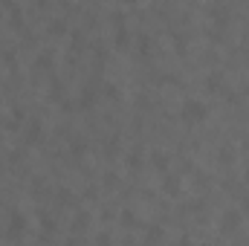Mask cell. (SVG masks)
I'll use <instances>...</instances> for the list:
<instances>
[{
	"label": "cell",
	"instance_id": "obj_20",
	"mask_svg": "<svg viewBox=\"0 0 249 246\" xmlns=\"http://www.w3.org/2000/svg\"><path fill=\"white\" fill-rule=\"evenodd\" d=\"M145 241H162V229H160V226H151V229L145 232Z\"/></svg>",
	"mask_w": 249,
	"mask_h": 246
},
{
	"label": "cell",
	"instance_id": "obj_1",
	"mask_svg": "<svg viewBox=\"0 0 249 246\" xmlns=\"http://www.w3.org/2000/svg\"><path fill=\"white\" fill-rule=\"evenodd\" d=\"M206 116H209V107H206L200 99H186L183 107H180V119L186 124H200Z\"/></svg>",
	"mask_w": 249,
	"mask_h": 246
},
{
	"label": "cell",
	"instance_id": "obj_13",
	"mask_svg": "<svg viewBox=\"0 0 249 246\" xmlns=\"http://www.w3.org/2000/svg\"><path fill=\"white\" fill-rule=\"evenodd\" d=\"M47 29H50V35H55V38H61L64 32H67V23H64L61 18H55V20H50V26H47Z\"/></svg>",
	"mask_w": 249,
	"mask_h": 246
},
{
	"label": "cell",
	"instance_id": "obj_4",
	"mask_svg": "<svg viewBox=\"0 0 249 246\" xmlns=\"http://www.w3.org/2000/svg\"><path fill=\"white\" fill-rule=\"evenodd\" d=\"M41 136H44V124H41V119H29L26 127H23V139H26L29 145H35V142H41Z\"/></svg>",
	"mask_w": 249,
	"mask_h": 246
},
{
	"label": "cell",
	"instance_id": "obj_12",
	"mask_svg": "<svg viewBox=\"0 0 249 246\" xmlns=\"http://www.w3.org/2000/svg\"><path fill=\"white\" fill-rule=\"evenodd\" d=\"M116 47H119V50L130 47V32H127V26H119V29H116Z\"/></svg>",
	"mask_w": 249,
	"mask_h": 246
},
{
	"label": "cell",
	"instance_id": "obj_25",
	"mask_svg": "<svg viewBox=\"0 0 249 246\" xmlns=\"http://www.w3.org/2000/svg\"><path fill=\"white\" fill-rule=\"evenodd\" d=\"M122 223H124V226H133V223H136L133 211H122Z\"/></svg>",
	"mask_w": 249,
	"mask_h": 246
},
{
	"label": "cell",
	"instance_id": "obj_7",
	"mask_svg": "<svg viewBox=\"0 0 249 246\" xmlns=\"http://www.w3.org/2000/svg\"><path fill=\"white\" fill-rule=\"evenodd\" d=\"M235 159H238V157H235V148H232V145H223V148L217 151V162H220V165L229 168V165H235Z\"/></svg>",
	"mask_w": 249,
	"mask_h": 246
},
{
	"label": "cell",
	"instance_id": "obj_3",
	"mask_svg": "<svg viewBox=\"0 0 249 246\" xmlns=\"http://www.w3.org/2000/svg\"><path fill=\"white\" fill-rule=\"evenodd\" d=\"M241 223H244V211L241 209H226L223 211V232L226 235L235 232V229H241Z\"/></svg>",
	"mask_w": 249,
	"mask_h": 246
},
{
	"label": "cell",
	"instance_id": "obj_9",
	"mask_svg": "<svg viewBox=\"0 0 249 246\" xmlns=\"http://www.w3.org/2000/svg\"><path fill=\"white\" fill-rule=\"evenodd\" d=\"M99 96H105L107 102H119V96H122V93H119V87H116L113 81H105V87L99 90Z\"/></svg>",
	"mask_w": 249,
	"mask_h": 246
},
{
	"label": "cell",
	"instance_id": "obj_8",
	"mask_svg": "<svg viewBox=\"0 0 249 246\" xmlns=\"http://www.w3.org/2000/svg\"><path fill=\"white\" fill-rule=\"evenodd\" d=\"M209 15H212V20L220 23V26H226V20H229V9H226V6H212Z\"/></svg>",
	"mask_w": 249,
	"mask_h": 246
},
{
	"label": "cell",
	"instance_id": "obj_27",
	"mask_svg": "<svg viewBox=\"0 0 249 246\" xmlns=\"http://www.w3.org/2000/svg\"><path fill=\"white\" fill-rule=\"evenodd\" d=\"M247 183H249V168H247Z\"/></svg>",
	"mask_w": 249,
	"mask_h": 246
},
{
	"label": "cell",
	"instance_id": "obj_2",
	"mask_svg": "<svg viewBox=\"0 0 249 246\" xmlns=\"http://www.w3.org/2000/svg\"><path fill=\"white\" fill-rule=\"evenodd\" d=\"M26 235V217L20 211H12L9 217V241H20Z\"/></svg>",
	"mask_w": 249,
	"mask_h": 246
},
{
	"label": "cell",
	"instance_id": "obj_18",
	"mask_svg": "<svg viewBox=\"0 0 249 246\" xmlns=\"http://www.w3.org/2000/svg\"><path fill=\"white\" fill-rule=\"evenodd\" d=\"M87 229V214L81 211V214H75V223H72V232H84Z\"/></svg>",
	"mask_w": 249,
	"mask_h": 246
},
{
	"label": "cell",
	"instance_id": "obj_24",
	"mask_svg": "<svg viewBox=\"0 0 249 246\" xmlns=\"http://www.w3.org/2000/svg\"><path fill=\"white\" fill-rule=\"evenodd\" d=\"M110 20H113V26H116V29L124 26V15H122V12H113V18H110Z\"/></svg>",
	"mask_w": 249,
	"mask_h": 246
},
{
	"label": "cell",
	"instance_id": "obj_15",
	"mask_svg": "<svg viewBox=\"0 0 249 246\" xmlns=\"http://www.w3.org/2000/svg\"><path fill=\"white\" fill-rule=\"evenodd\" d=\"M70 151H72L75 157H84V151H87V142H84V139H72V142H70Z\"/></svg>",
	"mask_w": 249,
	"mask_h": 246
},
{
	"label": "cell",
	"instance_id": "obj_21",
	"mask_svg": "<svg viewBox=\"0 0 249 246\" xmlns=\"http://www.w3.org/2000/svg\"><path fill=\"white\" fill-rule=\"evenodd\" d=\"M174 47H177V53H180V55H186V53H188V44H186V38H183V35H174Z\"/></svg>",
	"mask_w": 249,
	"mask_h": 246
},
{
	"label": "cell",
	"instance_id": "obj_22",
	"mask_svg": "<svg viewBox=\"0 0 249 246\" xmlns=\"http://www.w3.org/2000/svg\"><path fill=\"white\" fill-rule=\"evenodd\" d=\"M50 99L55 102V99H64V87L58 84V81H53V87H50Z\"/></svg>",
	"mask_w": 249,
	"mask_h": 246
},
{
	"label": "cell",
	"instance_id": "obj_11",
	"mask_svg": "<svg viewBox=\"0 0 249 246\" xmlns=\"http://www.w3.org/2000/svg\"><path fill=\"white\" fill-rule=\"evenodd\" d=\"M96 96H99V93H96V87H84V90H81V99H78V105H81V107H90V105L96 102Z\"/></svg>",
	"mask_w": 249,
	"mask_h": 246
},
{
	"label": "cell",
	"instance_id": "obj_14",
	"mask_svg": "<svg viewBox=\"0 0 249 246\" xmlns=\"http://www.w3.org/2000/svg\"><path fill=\"white\" fill-rule=\"evenodd\" d=\"M136 50H139V55H148L151 53V38L148 35H139L136 38Z\"/></svg>",
	"mask_w": 249,
	"mask_h": 246
},
{
	"label": "cell",
	"instance_id": "obj_5",
	"mask_svg": "<svg viewBox=\"0 0 249 246\" xmlns=\"http://www.w3.org/2000/svg\"><path fill=\"white\" fill-rule=\"evenodd\" d=\"M151 165H154V171L165 174V171L171 168V157H168L165 151H154V154H151Z\"/></svg>",
	"mask_w": 249,
	"mask_h": 246
},
{
	"label": "cell",
	"instance_id": "obj_23",
	"mask_svg": "<svg viewBox=\"0 0 249 246\" xmlns=\"http://www.w3.org/2000/svg\"><path fill=\"white\" fill-rule=\"evenodd\" d=\"M70 47H72V50H81V47H84V41H81V32H75V35H72Z\"/></svg>",
	"mask_w": 249,
	"mask_h": 246
},
{
	"label": "cell",
	"instance_id": "obj_16",
	"mask_svg": "<svg viewBox=\"0 0 249 246\" xmlns=\"http://www.w3.org/2000/svg\"><path fill=\"white\" fill-rule=\"evenodd\" d=\"M127 168H130V171H139V168H142V154H139V151H133V154L127 157Z\"/></svg>",
	"mask_w": 249,
	"mask_h": 246
},
{
	"label": "cell",
	"instance_id": "obj_10",
	"mask_svg": "<svg viewBox=\"0 0 249 246\" xmlns=\"http://www.w3.org/2000/svg\"><path fill=\"white\" fill-rule=\"evenodd\" d=\"M206 90H209V93H220V90H223V75H220V72H212V75L206 78Z\"/></svg>",
	"mask_w": 249,
	"mask_h": 246
},
{
	"label": "cell",
	"instance_id": "obj_6",
	"mask_svg": "<svg viewBox=\"0 0 249 246\" xmlns=\"http://www.w3.org/2000/svg\"><path fill=\"white\" fill-rule=\"evenodd\" d=\"M162 191L165 194H180V177H174L171 171L162 174Z\"/></svg>",
	"mask_w": 249,
	"mask_h": 246
},
{
	"label": "cell",
	"instance_id": "obj_17",
	"mask_svg": "<svg viewBox=\"0 0 249 246\" xmlns=\"http://www.w3.org/2000/svg\"><path fill=\"white\" fill-rule=\"evenodd\" d=\"M20 26H23V15L18 6H12V29H20Z\"/></svg>",
	"mask_w": 249,
	"mask_h": 246
},
{
	"label": "cell",
	"instance_id": "obj_19",
	"mask_svg": "<svg viewBox=\"0 0 249 246\" xmlns=\"http://www.w3.org/2000/svg\"><path fill=\"white\" fill-rule=\"evenodd\" d=\"M50 67H53V55L50 53H41L38 55V70H50Z\"/></svg>",
	"mask_w": 249,
	"mask_h": 246
},
{
	"label": "cell",
	"instance_id": "obj_26",
	"mask_svg": "<svg viewBox=\"0 0 249 246\" xmlns=\"http://www.w3.org/2000/svg\"><path fill=\"white\" fill-rule=\"evenodd\" d=\"M119 3H133V0H119Z\"/></svg>",
	"mask_w": 249,
	"mask_h": 246
}]
</instances>
